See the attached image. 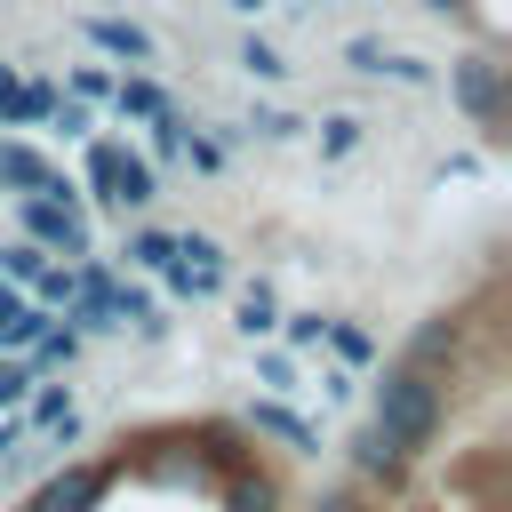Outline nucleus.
<instances>
[{
    "label": "nucleus",
    "mask_w": 512,
    "mask_h": 512,
    "mask_svg": "<svg viewBox=\"0 0 512 512\" xmlns=\"http://www.w3.org/2000/svg\"><path fill=\"white\" fill-rule=\"evenodd\" d=\"M376 432L400 448V456H416V448H432V432H440V384L408 360V368H392L384 384H376Z\"/></svg>",
    "instance_id": "obj_1"
},
{
    "label": "nucleus",
    "mask_w": 512,
    "mask_h": 512,
    "mask_svg": "<svg viewBox=\"0 0 512 512\" xmlns=\"http://www.w3.org/2000/svg\"><path fill=\"white\" fill-rule=\"evenodd\" d=\"M24 240H40L48 256H96V232H88V216H80V200L64 192V184H48V192H24Z\"/></svg>",
    "instance_id": "obj_2"
},
{
    "label": "nucleus",
    "mask_w": 512,
    "mask_h": 512,
    "mask_svg": "<svg viewBox=\"0 0 512 512\" xmlns=\"http://www.w3.org/2000/svg\"><path fill=\"white\" fill-rule=\"evenodd\" d=\"M88 184H96V200H112V208H144V200L160 192L152 160L128 152V144H88Z\"/></svg>",
    "instance_id": "obj_3"
},
{
    "label": "nucleus",
    "mask_w": 512,
    "mask_h": 512,
    "mask_svg": "<svg viewBox=\"0 0 512 512\" xmlns=\"http://www.w3.org/2000/svg\"><path fill=\"white\" fill-rule=\"evenodd\" d=\"M160 272H168V288H176V296H216V288H224V248H216L208 232H184V240L168 248V264H160Z\"/></svg>",
    "instance_id": "obj_4"
},
{
    "label": "nucleus",
    "mask_w": 512,
    "mask_h": 512,
    "mask_svg": "<svg viewBox=\"0 0 512 512\" xmlns=\"http://www.w3.org/2000/svg\"><path fill=\"white\" fill-rule=\"evenodd\" d=\"M448 88H456V104H464L480 128H504V64L464 56V64H448Z\"/></svg>",
    "instance_id": "obj_5"
},
{
    "label": "nucleus",
    "mask_w": 512,
    "mask_h": 512,
    "mask_svg": "<svg viewBox=\"0 0 512 512\" xmlns=\"http://www.w3.org/2000/svg\"><path fill=\"white\" fill-rule=\"evenodd\" d=\"M104 464H72V472H56V480H40V496H32V512H88L96 496H104Z\"/></svg>",
    "instance_id": "obj_6"
},
{
    "label": "nucleus",
    "mask_w": 512,
    "mask_h": 512,
    "mask_svg": "<svg viewBox=\"0 0 512 512\" xmlns=\"http://www.w3.org/2000/svg\"><path fill=\"white\" fill-rule=\"evenodd\" d=\"M56 112V88L48 80H16L8 64H0V120L8 128H32V120H48Z\"/></svg>",
    "instance_id": "obj_7"
},
{
    "label": "nucleus",
    "mask_w": 512,
    "mask_h": 512,
    "mask_svg": "<svg viewBox=\"0 0 512 512\" xmlns=\"http://www.w3.org/2000/svg\"><path fill=\"white\" fill-rule=\"evenodd\" d=\"M80 32H88V40L104 48V56H128V64H152V32H144V24H128V16H88Z\"/></svg>",
    "instance_id": "obj_8"
},
{
    "label": "nucleus",
    "mask_w": 512,
    "mask_h": 512,
    "mask_svg": "<svg viewBox=\"0 0 512 512\" xmlns=\"http://www.w3.org/2000/svg\"><path fill=\"white\" fill-rule=\"evenodd\" d=\"M248 424H256V432H272V440H288V448H304V456L320 448V432H312L296 408H280V400H256V408H248Z\"/></svg>",
    "instance_id": "obj_9"
},
{
    "label": "nucleus",
    "mask_w": 512,
    "mask_h": 512,
    "mask_svg": "<svg viewBox=\"0 0 512 512\" xmlns=\"http://www.w3.org/2000/svg\"><path fill=\"white\" fill-rule=\"evenodd\" d=\"M0 184H16V192H48V184H64L32 144H0Z\"/></svg>",
    "instance_id": "obj_10"
},
{
    "label": "nucleus",
    "mask_w": 512,
    "mask_h": 512,
    "mask_svg": "<svg viewBox=\"0 0 512 512\" xmlns=\"http://www.w3.org/2000/svg\"><path fill=\"white\" fill-rule=\"evenodd\" d=\"M112 104H120V120H152V112H168V88L128 72V80H112Z\"/></svg>",
    "instance_id": "obj_11"
},
{
    "label": "nucleus",
    "mask_w": 512,
    "mask_h": 512,
    "mask_svg": "<svg viewBox=\"0 0 512 512\" xmlns=\"http://www.w3.org/2000/svg\"><path fill=\"white\" fill-rule=\"evenodd\" d=\"M32 424H48L56 440H72V432H80V416H72V400H64L56 384H40V392H32Z\"/></svg>",
    "instance_id": "obj_12"
},
{
    "label": "nucleus",
    "mask_w": 512,
    "mask_h": 512,
    "mask_svg": "<svg viewBox=\"0 0 512 512\" xmlns=\"http://www.w3.org/2000/svg\"><path fill=\"white\" fill-rule=\"evenodd\" d=\"M360 472H376V480H400V448H392L376 424L360 432Z\"/></svg>",
    "instance_id": "obj_13"
},
{
    "label": "nucleus",
    "mask_w": 512,
    "mask_h": 512,
    "mask_svg": "<svg viewBox=\"0 0 512 512\" xmlns=\"http://www.w3.org/2000/svg\"><path fill=\"white\" fill-rule=\"evenodd\" d=\"M168 248H176V232H128V264H136V272H160Z\"/></svg>",
    "instance_id": "obj_14"
},
{
    "label": "nucleus",
    "mask_w": 512,
    "mask_h": 512,
    "mask_svg": "<svg viewBox=\"0 0 512 512\" xmlns=\"http://www.w3.org/2000/svg\"><path fill=\"white\" fill-rule=\"evenodd\" d=\"M272 320H280V304H272V288L256 280V288L240 296V328H248V336H272Z\"/></svg>",
    "instance_id": "obj_15"
},
{
    "label": "nucleus",
    "mask_w": 512,
    "mask_h": 512,
    "mask_svg": "<svg viewBox=\"0 0 512 512\" xmlns=\"http://www.w3.org/2000/svg\"><path fill=\"white\" fill-rule=\"evenodd\" d=\"M32 344H40V368H72V352H80V328H40Z\"/></svg>",
    "instance_id": "obj_16"
},
{
    "label": "nucleus",
    "mask_w": 512,
    "mask_h": 512,
    "mask_svg": "<svg viewBox=\"0 0 512 512\" xmlns=\"http://www.w3.org/2000/svg\"><path fill=\"white\" fill-rule=\"evenodd\" d=\"M40 328H48V304H16V312L0 320V344H32Z\"/></svg>",
    "instance_id": "obj_17"
},
{
    "label": "nucleus",
    "mask_w": 512,
    "mask_h": 512,
    "mask_svg": "<svg viewBox=\"0 0 512 512\" xmlns=\"http://www.w3.org/2000/svg\"><path fill=\"white\" fill-rule=\"evenodd\" d=\"M240 64H248L256 80H280V72H288V64H280V48H272V40H256V32L240 40Z\"/></svg>",
    "instance_id": "obj_18"
},
{
    "label": "nucleus",
    "mask_w": 512,
    "mask_h": 512,
    "mask_svg": "<svg viewBox=\"0 0 512 512\" xmlns=\"http://www.w3.org/2000/svg\"><path fill=\"white\" fill-rule=\"evenodd\" d=\"M320 336H328V344H336L344 360H376V344H368V336H360L352 320H320Z\"/></svg>",
    "instance_id": "obj_19"
},
{
    "label": "nucleus",
    "mask_w": 512,
    "mask_h": 512,
    "mask_svg": "<svg viewBox=\"0 0 512 512\" xmlns=\"http://www.w3.org/2000/svg\"><path fill=\"white\" fill-rule=\"evenodd\" d=\"M232 512H272V480L264 472H240L232 480Z\"/></svg>",
    "instance_id": "obj_20"
},
{
    "label": "nucleus",
    "mask_w": 512,
    "mask_h": 512,
    "mask_svg": "<svg viewBox=\"0 0 512 512\" xmlns=\"http://www.w3.org/2000/svg\"><path fill=\"white\" fill-rule=\"evenodd\" d=\"M352 144H360V120H352V112H336V120L320 128V152H328V160H344Z\"/></svg>",
    "instance_id": "obj_21"
},
{
    "label": "nucleus",
    "mask_w": 512,
    "mask_h": 512,
    "mask_svg": "<svg viewBox=\"0 0 512 512\" xmlns=\"http://www.w3.org/2000/svg\"><path fill=\"white\" fill-rule=\"evenodd\" d=\"M24 392H32V368L24 360H0V408H24Z\"/></svg>",
    "instance_id": "obj_22"
},
{
    "label": "nucleus",
    "mask_w": 512,
    "mask_h": 512,
    "mask_svg": "<svg viewBox=\"0 0 512 512\" xmlns=\"http://www.w3.org/2000/svg\"><path fill=\"white\" fill-rule=\"evenodd\" d=\"M344 64H352V72H384V40H368V32L344 40Z\"/></svg>",
    "instance_id": "obj_23"
},
{
    "label": "nucleus",
    "mask_w": 512,
    "mask_h": 512,
    "mask_svg": "<svg viewBox=\"0 0 512 512\" xmlns=\"http://www.w3.org/2000/svg\"><path fill=\"white\" fill-rule=\"evenodd\" d=\"M72 96H80V104L112 96V72H104V64H80V72H72Z\"/></svg>",
    "instance_id": "obj_24"
},
{
    "label": "nucleus",
    "mask_w": 512,
    "mask_h": 512,
    "mask_svg": "<svg viewBox=\"0 0 512 512\" xmlns=\"http://www.w3.org/2000/svg\"><path fill=\"white\" fill-rule=\"evenodd\" d=\"M48 120H56L64 136H88V104H80V96H56V112H48Z\"/></svg>",
    "instance_id": "obj_25"
},
{
    "label": "nucleus",
    "mask_w": 512,
    "mask_h": 512,
    "mask_svg": "<svg viewBox=\"0 0 512 512\" xmlns=\"http://www.w3.org/2000/svg\"><path fill=\"white\" fill-rule=\"evenodd\" d=\"M384 72H392V80H408V88H424V80H432V64H416V56H384ZM384 72H376V80H384Z\"/></svg>",
    "instance_id": "obj_26"
},
{
    "label": "nucleus",
    "mask_w": 512,
    "mask_h": 512,
    "mask_svg": "<svg viewBox=\"0 0 512 512\" xmlns=\"http://www.w3.org/2000/svg\"><path fill=\"white\" fill-rule=\"evenodd\" d=\"M176 152H192V168H224V144H208V136H184Z\"/></svg>",
    "instance_id": "obj_27"
},
{
    "label": "nucleus",
    "mask_w": 512,
    "mask_h": 512,
    "mask_svg": "<svg viewBox=\"0 0 512 512\" xmlns=\"http://www.w3.org/2000/svg\"><path fill=\"white\" fill-rule=\"evenodd\" d=\"M288 344H320V312H296L288 320Z\"/></svg>",
    "instance_id": "obj_28"
},
{
    "label": "nucleus",
    "mask_w": 512,
    "mask_h": 512,
    "mask_svg": "<svg viewBox=\"0 0 512 512\" xmlns=\"http://www.w3.org/2000/svg\"><path fill=\"white\" fill-rule=\"evenodd\" d=\"M16 304H24V296H16V280H0V320H8Z\"/></svg>",
    "instance_id": "obj_29"
},
{
    "label": "nucleus",
    "mask_w": 512,
    "mask_h": 512,
    "mask_svg": "<svg viewBox=\"0 0 512 512\" xmlns=\"http://www.w3.org/2000/svg\"><path fill=\"white\" fill-rule=\"evenodd\" d=\"M8 448H16V424H0V456H8Z\"/></svg>",
    "instance_id": "obj_30"
},
{
    "label": "nucleus",
    "mask_w": 512,
    "mask_h": 512,
    "mask_svg": "<svg viewBox=\"0 0 512 512\" xmlns=\"http://www.w3.org/2000/svg\"><path fill=\"white\" fill-rule=\"evenodd\" d=\"M232 8H248V16H256V8H264V0H232Z\"/></svg>",
    "instance_id": "obj_31"
},
{
    "label": "nucleus",
    "mask_w": 512,
    "mask_h": 512,
    "mask_svg": "<svg viewBox=\"0 0 512 512\" xmlns=\"http://www.w3.org/2000/svg\"><path fill=\"white\" fill-rule=\"evenodd\" d=\"M424 8H456V0H424Z\"/></svg>",
    "instance_id": "obj_32"
}]
</instances>
